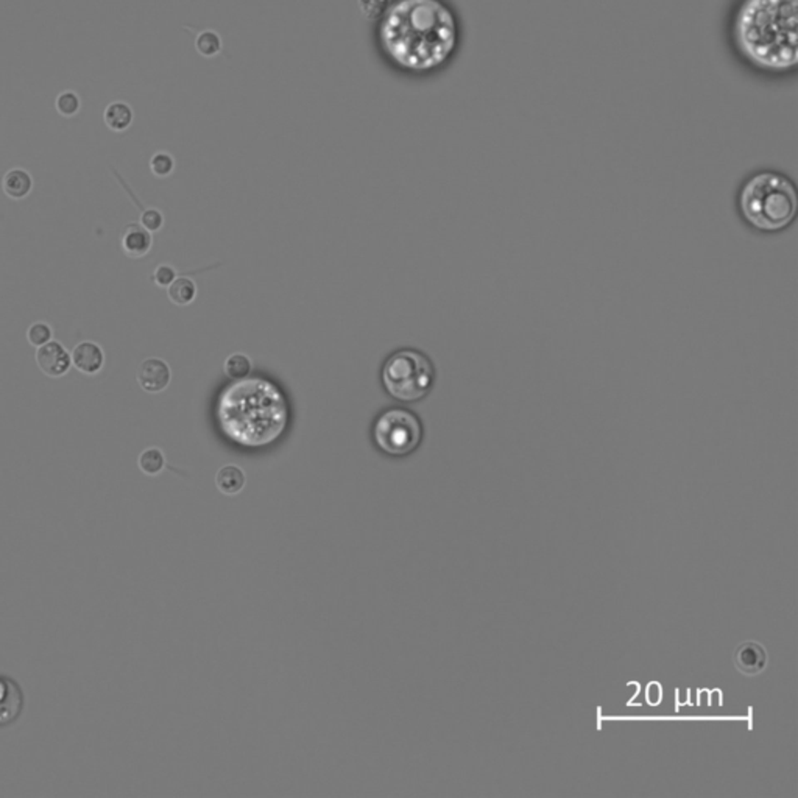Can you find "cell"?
<instances>
[{"instance_id": "4fadbf2b", "label": "cell", "mask_w": 798, "mask_h": 798, "mask_svg": "<svg viewBox=\"0 0 798 798\" xmlns=\"http://www.w3.org/2000/svg\"><path fill=\"white\" fill-rule=\"evenodd\" d=\"M104 120L105 126H108L109 130L122 133L130 128L133 122V109L130 108V105L124 102H113L105 109Z\"/></svg>"}, {"instance_id": "ffe728a7", "label": "cell", "mask_w": 798, "mask_h": 798, "mask_svg": "<svg viewBox=\"0 0 798 798\" xmlns=\"http://www.w3.org/2000/svg\"><path fill=\"white\" fill-rule=\"evenodd\" d=\"M80 97L76 96V93H72V91H66V93H61L58 97H56V102H55V106H56V111L60 113L61 116H65V117H72V116H76L78 111H80Z\"/></svg>"}, {"instance_id": "e0dca14e", "label": "cell", "mask_w": 798, "mask_h": 798, "mask_svg": "<svg viewBox=\"0 0 798 798\" xmlns=\"http://www.w3.org/2000/svg\"><path fill=\"white\" fill-rule=\"evenodd\" d=\"M196 47L198 54L207 56V58H211V56L220 54L222 39H220L217 33L207 30V32L198 33V36L196 39Z\"/></svg>"}, {"instance_id": "2e32d148", "label": "cell", "mask_w": 798, "mask_h": 798, "mask_svg": "<svg viewBox=\"0 0 798 798\" xmlns=\"http://www.w3.org/2000/svg\"><path fill=\"white\" fill-rule=\"evenodd\" d=\"M223 371L231 380H240L250 375L251 360L247 354L234 353L229 354L225 364H223Z\"/></svg>"}, {"instance_id": "8992f818", "label": "cell", "mask_w": 798, "mask_h": 798, "mask_svg": "<svg viewBox=\"0 0 798 798\" xmlns=\"http://www.w3.org/2000/svg\"><path fill=\"white\" fill-rule=\"evenodd\" d=\"M35 360L44 375L58 379L69 373L72 369L71 353L63 347V343L50 340L39 347L35 354Z\"/></svg>"}, {"instance_id": "277c9868", "label": "cell", "mask_w": 798, "mask_h": 798, "mask_svg": "<svg viewBox=\"0 0 798 798\" xmlns=\"http://www.w3.org/2000/svg\"><path fill=\"white\" fill-rule=\"evenodd\" d=\"M373 437L380 451L389 456H408L421 443L423 428L413 413L393 409L378 419Z\"/></svg>"}, {"instance_id": "ac0fdd59", "label": "cell", "mask_w": 798, "mask_h": 798, "mask_svg": "<svg viewBox=\"0 0 798 798\" xmlns=\"http://www.w3.org/2000/svg\"><path fill=\"white\" fill-rule=\"evenodd\" d=\"M52 336H54V331H52L49 323H45V321H35V323L28 326L27 342L32 347H43V345L52 340Z\"/></svg>"}, {"instance_id": "5b68a950", "label": "cell", "mask_w": 798, "mask_h": 798, "mask_svg": "<svg viewBox=\"0 0 798 798\" xmlns=\"http://www.w3.org/2000/svg\"><path fill=\"white\" fill-rule=\"evenodd\" d=\"M25 710V694L21 684L8 675L0 673V728L11 727L21 719Z\"/></svg>"}, {"instance_id": "52a82bcc", "label": "cell", "mask_w": 798, "mask_h": 798, "mask_svg": "<svg viewBox=\"0 0 798 798\" xmlns=\"http://www.w3.org/2000/svg\"><path fill=\"white\" fill-rule=\"evenodd\" d=\"M136 379L142 390L157 395L167 389L172 380V369L163 359H144L137 367Z\"/></svg>"}, {"instance_id": "9a60e30c", "label": "cell", "mask_w": 798, "mask_h": 798, "mask_svg": "<svg viewBox=\"0 0 798 798\" xmlns=\"http://www.w3.org/2000/svg\"><path fill=\"white\" fill-rule=\"evenodd\" d=\"M137 465L142 473L147 476H158L166 467V457L159 448H147L146 451L141 452Z\"/></svg>"}, {"instance_id": "6da1fadb", "label": "cell", "mask_w": 798, "mask_h": 798, "mask_svg": "<svg viewBox=\"0 0 798 798\" xmlns=\"http://www.w3.org/2000/svg\"><path fill=\"white\" fill-rule=\"evenodd\" d=\"M728 52L745 72L786 82L798 71V0H732L723 19Z\"/></svg>"}, {"instance_id": "7402d4cb", "label": "cell", "mask_w": 798, "mask_h": 798, "mask_svg": "<svg viewBox=\"0 0 798 798\" xmlns=\"http://www.w3.org/2000/svg\"><path fill=\"white\" fill-rule=\"evenodd\" d=\"M141 225L150 233H157V231L163 228L164 216L158 209L150 207V209H146V211L142 212Z\"/></svg>"}, {"instance_id": "8fae6325", "label": "cell", "mask_w": 798, "mask_h": 798, "mask_svg": "<svg viewBox=\"0 0 798 798\" xmlns=\"http://www.w3.org/2000/svg\"><path fill=\"white\" fill-rule=\"evenodd\" d=\"M766 652L756 642H744L734 652V662L745 673L760 672L766 666Z\"/></svg>"}, {"instance_id": "44dd1931", "label": "cell", "mask_w": 798, "mask_h": 798, "mask_svg": "<svg viewBox=\"0 0 798 798\" xmlns=\"http://www.w3.org/2000/svg\"><path fill=\"white\" fill-rule=\"evenodd\" d=\"M358 4L364 17L369 21H376L386 13L390 0H358Z\"/></svg>"}, {"instance_id": "9c48e42d", "label": "cell", "mask_w": 798, "mask_h": 798, "mask_svg": "<svg viewBox=\"0 0 798 798\" xmlns=\"http://www.w3.org/2000/svg\"><path fill=\"white\" fill-rule=\"evenodd\" d=\"M120 244H122V250L128 258H133V259L144 258L148 251L152 250V233L144 228L141 223H130L124 229Z\"/></svg>"}, {"instance_id": "3957f363", "label": "cell", "mask_w": 798, "mask_h": 798, "mask_svg": "<svg viewBox=\"0 0 798 798\" xmlns=\"http://www.w3.org/2000/svg\"><path fill=\"white\" fill-rule=\"evenodd\" d=\"M387 391L399 401H417L426 397L434 382V367L424 354L402 349L387 360L382 369Z\"/></svg>"}, {"instance_id": "7c38bea8", "label": "cell", "mask_w": 798, "mask_h": 798, "mask_svg": "<svg viewBox=\"0 0 798 798\" xmlns=\"http://www.w3.org/2000/svg\"><path fill=\"white\" fill-rule=\"evenodd\" d=\"M245 482H247V478H245L244 470L237 465H225L216 474V485H217L218 491H222L227 496L240 493L244 490Z\"/></svg>"}, {"instance_id": "603a6c76", "label": "cell", "mask_w": 798, "mask_h": 798, "mask_svg": "<svg viewBox=\"0 0 798 798\" xmlns=\"http://www.w3.org/2000/svg\"><path fill=\"white\" fill-rule=\"evenodd\" d=\"M175 278H177V272H175L174 267L168 266V264H161L153 272V281L158 288H168L170 284L174 283Z\"/></svg>"}, {"instance_id": "5bb4252c", "label": "cell", "mask_w": 798, "mask_h": 798, "mask_svg": "<svg viewBox=\"0 0 798 798\" xmlns=\"http://www.w3.org/2000/svg\"><path fill=\"white\" fill-rule=\"evenodd\" d=\"M167 288L168 299L179 308L189 306L197 298V284L190 278H175Z\"/></svg>"}, {"instance_id": "30bf717a", "label": "cell", "mask_w": 798, "mask_h": 798, "mask_svg": "<svg viewBox=\"0 0 798 798\" xmlns=\"http://www.w3.org/2000/svg\"><path fill=\"white\" fill-rule=\"evenodd\" d=\"M33 189L32 175L25 168H10L2 179V190L11 200H24Z\"/></svg>"}, {"instance_id": "ba28073f", "label": "cell", "mask_w": 798, "mask_h": 798, "mask_svg": "<svg viewBox=\"0 0 798 798\" xmlns=\"http://www.w3.org/2000/svg\"><path fill=\"white\" fill-rule=\"evenodd\" d=\"M71 358L72 365L83 375H97L104 369V348L100 347L98 343L91 342V340L76 343L72 349Z\"/></svg>"}, {"instance_id": "d6986e66", "label": "cell", "mask_w": 798, "mask_h": 798, "mask_svg": "<svg viewBox=\"0 0 798 798\" xmlns=\"http://www.w3.org/2000/svg\"><path fill=\"white\" fill-rule=\"evenodd\" d=\"M174 168L175 159L172 158V155H168V153H155L152 159H150V170H152V174L155 175V177H158V178H166V177H168V175L174 172Z\"/></svg>"}, {"instance_id": "7a4b0ae2", "label": "cell", "mask_w": 798, "mask_h": 798, "mask_svg": "<svg viewBox=\"0 0 798 798\" xmlns=\"http://www.w3.org/2000/svg\"><path fill=\"white\" fill-rule=\"evenodd\" d=\"M736 207L742 222L756 233H782L797 216V187L788 175L761 168L739 187Z\"/></svg>"}]
</instances>
